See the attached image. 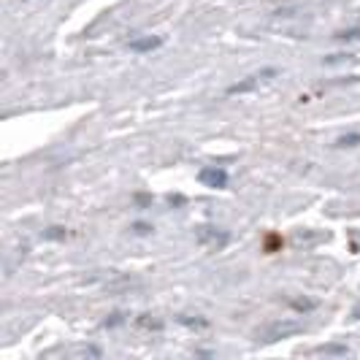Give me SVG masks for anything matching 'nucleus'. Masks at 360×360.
<instances>
[{
	"mask_svg": "<svg viewBox=\"0 0 360 360\" xmlns=\"http://www.w3.org/2000/svg\"><path fill=\"white\" fill-rule=\"evenodd\" d=\"M293 333H300V322H271V325L261 328L255 336H258L263 344H271V341L287 339V336H293Z\"/></svg>",
	"mask_w": 360,
	"mask_h": 360,
	"instance_id": "f257e3e1",
	"label": "nucleus"
},
{
	"mask_svg": "<svg viewBox=\"0 0 360 360\" xmlns=\"http://www.w3.org/2000/svg\"><path fill=\"white\" fill-rule=\"evenodd\" d=\"M198 181L203 184V187H212V190H222V187H228V174L222 171L220 165H206V168H200Z\"/></svg>",
	"mask_w": 360,
	"mask_h": 360,
	"instance_id": "f03ea898",
	"label": "nucleus"
},
{
	"mask_svg": "<svg viewBox=\"0 0 360 360\" xmlns=\"http://www.w3.org/2000/svg\"><path fill=\"white\" fill-rule=\"evenodd\" d=\"M271 76H277L274 68H268V71H263V74H255V76H247V79L239 81V84L228 87V95H244V92H249V90H258V84H261L263 79H271Z\"/></svg>",
	"mask_w": 360,
	"mask_h": 360,
	"instance_id": "7ed1b4c3",
	"label": "nucleus"
},
{
	"mask_svg": "<svg viewBox=\"0 0 360 360\" xmlns=\"http://www.w3.org/2000/svg\"><path fill=\"white\" fill-rule=\"evenodd\" d=\"M160 43H162V39H158V36H155V39H136V41H130L127 46H130L133 52H152V49H158Z\"/></svg>",
	"mask_w": 360,
	"mask_h": 360,
	"instance_id": "20e7f679",
	"label": "nucleus"
},
{
	"mask_svg": "<svg viewBox=\"0 0 360 360\" xmlns=\"http://www.w3.org/2000/svg\"><path fill=\"white\" fill-rule=\"evenodd\" d=\"M336 144H339V146H358V144H360V133H347V136H341Z\"/></svg>",
	"mask_w": 360,
	"mask_h": 360,
	"instance_id": "39448f33",
	"label": "nucleus"
},
{
	"mask_svg": "<svg viewBox=\"0 0 360 360\" xmlns=\"http://www.w3.org/2000/svg\"><path fill=\"white\" fill-rule=\"evenodd\" d=\"M65 236V230L62 228H49L46 233H43V239H62Z\"/></svg>",
	"mask_w": 360,
	"mask_h": 360,
	"instance_id": "423d86ee",
	"label": "nucleus"
},
{
	"mask_svg": "<svg viewBox=\"0 0 360 360\" xmlns=\"http://www.w3.org/2000/svg\"><path fill=\"white\" fill-rule=\"evenodd\" d=\"M336 39H341V41H355V39H360V30H347V33H339Z\"/></svg>",
	"mask_w": 360,
	"mask_h": 360,
	"instance_id": "0eeeda50",
	"label": "nucleus"
},
{
	"mask_svg": "<svg viewBox=\"0 0 360 360\" xmlns=\"http://www.w3.org/2000/svg\"><path fill=\"white\" fill-rule=\"evenodd\" d=\"M274 247H282V239H277V236H271V239H268V244H265V249L271 252Z\"/></svg>",
	"mask_w": 360,
	"mask_h": 360,
	"instance_id": "6e6552de",
	"label": "nucleus"
},
{
	"mask_svg": "<svg viewBox=\"0 0 360 360\" xmlns=\"http://www.w3.org/2000/svg\"><path fill=\"white\" fill-rule=\"evenodd\" d=\"M133 228H136V233H149V230H152V228H149V225H144V222H136Z\"/></svg>",
	"mask_w": 360,
	"mask_h": 360,
	"instance_id": "1a4fd4ad",
	"label": "nucleus"
},
{
	"mask_svg": "<svg viewBox=\"0 0 360 360\" xmlns=\"http://www.w3.org/2000/svg\"><path fill=\"white\" fill-rule=\"evenodd\" d=\"M352 317H355V320H360V309H355V314H352Z\"/></svg>",
	"mask_w": 360,
	"mask_h": 360,
	"instance_id": "9d476101",
	"label": "nucleus"
}]
</instances>
